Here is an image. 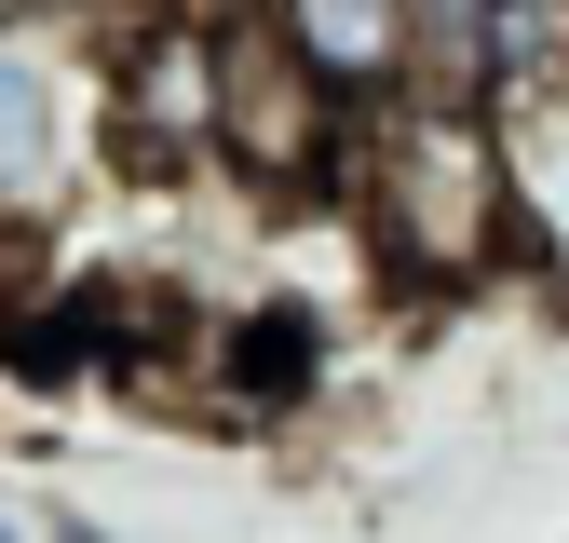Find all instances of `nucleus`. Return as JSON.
Masks as SVG:
<instances>
[{"label":"nucleus","mask_w":569,"mask_h":543,"mask_svg":"<svg viewBox=\"0 0 569 543\" xmlns=\"http://www.w3.org/2000/svg\"><path fill=\"white\" fill-rule=\"evenodd\" d=\"M258 14L284 28V55H299L352 122L420 96V82H461V14L448 0H258Z\"/></svg>","instance_id":"4"},{"label":"nucleus","mask_w":569,"mask_h":543,"mask_svg":"<svg viewBox=\"0 0 569 543\" xmlns=\"http://www.w3.org/2000/svg\"><path fill=\"white\" fill-rule=\"evenodd\" d=\"M0 543H28V530H14V516H0Z\"/></svg>","instance_id":"6"},{"label":"nucleus","mask_w":569,"mask_h":543,"mask_svg":"<svg viewBox=\"0 0 569 543\" xmlns=\"http://www.w3.org/2000/svg\"><path fill=\"white\" fill-rule=\"evenodd\" d=\"M339 190H352L367 258L407 299H475L529 258V177L502 150V109L461 96V82H420V96L367 109L339 150Z\"/></svg>","instance_id":"1"},{"label":"nucleus","mask_w":569,"mask_h":543,"mask_svg":"<svg viewBox=\"0 0 569 543\" xmlns=\"http://www.w3.org/2000/svg\"><path fill=\"white\" fill-rule=\"evenodd\" d=\"M0 14H28V28H96V41H109V14H136V0H0Z\"/></svg>","instance_id":"5"},{"label":"nucleus","mask_w":569,"mask_h":543,"mask_svg":"<svg viewBox=\"0 0 569 543\" xmlns=\"http://www.w3.org/2000/svg\"><path fill=\"white\" fill-rule=\"evenodd\" d=\"M109 150V82L82 68V28L0 14V231H41Z\"/></svg>","instance_id":"2"},{"label":"nucleus","mask_w":569,"mask_h":543,"mask_svg":"<svg viewBox=\"0 0 569 543\" xmlns=\"http://www.w3.org/2000/svg\"><path fill=\"white\" fill-rule=\"evenodd\" d=\"M339 150H352V109L284 55V28L258 14V0L218 14V164L258 177V190H299V177H326Z\"/></svg>","instance_id":"3"}]
</instances>
